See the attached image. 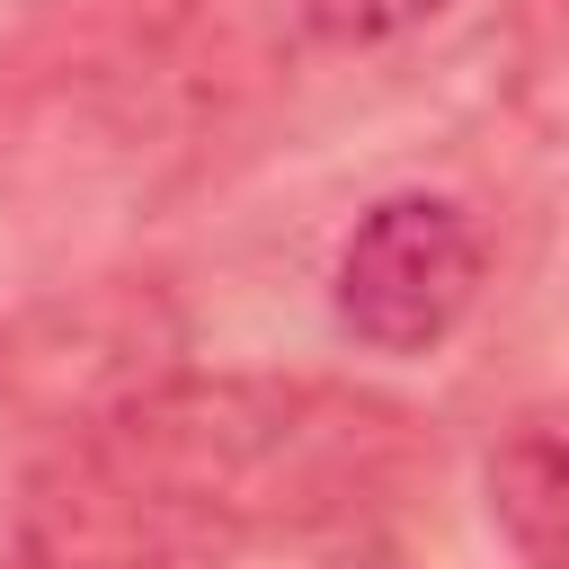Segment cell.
<instances>
[{"label":"cell","mask_w":569,"mask_h":569,"mask_svg":"<svg viewBox=\"0 0 569 569\" xmlns=\"http://www.w3.org/2000/svg\"><path fill=\"white\" fill-rule=\"evenodd\" d=\"M293 9H302V27L329 36V44H391V36L427 27L445 0H293Z\"/></svg>","instance_id":"cell-5"},{"label":"cell","mask_w":569,"mask_h":569,"mask_svg":"<svg viewBox=\"0 0 569 569\" xmlns=\"http://www.w3.org/2000/svg\"><path fill=\"white\" fill-rule=\"evenodd\" d=\"M489 516H498V542L525 569H569V462H560V418L551 409H525L498 436Z\"/></svg>","instance_id":"cell-4"},{"label":"cell","mask_w":569,"mask_h":569,"mask_svg":"<svg viewBox=\"0 0 569 569\" xmlns=\"http://www.w3.org/2000/svg\"><path fill=\"white\" fill-rule=\"evenodd\" d=\"M169 311L133 284H98V293H71L53 311H36L9 347V382L53 418V427H89L107 409H124L133 391L169 382Z\"/></svg>","instance_id":"cell-3"},{"label":"cell","mask_w":569,"mask_h":569,"mask_svg":"<svg viewBox=\"0 0 569 569\" xmlns=\"http://www.w3.org/2000/svg\"><path fill=\"white\" fill-rule=\"evenodd\" d=\"M391 453L400 418L373 400L169 373L71 427L27 480V569H213L267 525L347 507Z\"/></svg>","instance_id":"cell-1"},{"label":"cell","mask_w":569,"mask_h":569,"mask_svg":"<svg viewBox=\"0 0 569 569\" xmlns=\"http://www.w3.org/2000/svg\"><path fill=\"white\" fill-rule=\"evenodd\" d=\"M480 267V222L453 196H382L338 249V320L373 356H418L471 311Z\"/></svg>","instance_id":"cell-2"}]
</instances>
